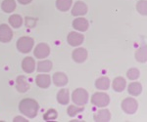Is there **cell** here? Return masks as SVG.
<instances>
[{
	"mask_svg": "<svg viewBox=\"0 0 147 122\" xmlns=\"http://www.w3.org/2000/svg\"><path fill=\"white\" fill-rule=\"evenodd\" d=\"M72 58L78 64H82L87 59V50L85 48H77L73 51Z\"/></svg>",
	"mask_w": 147,
	"mask_h": 122,
	"instance_id": "cell-9",
	"label": "cell"
},
{
	"mask_svg": "<svg viewBox=\"0 0 147 122\" xmlns=\"http://www.w3.org/2000/svg\"><path fill=\"white\" fill-rule=\"evenodd\" d=\"M22 69L26 73H32L35 69V61L32 57H26L22 62Z\"/></svg>",
	"mask_w": 147,
	"mask_h": 122,
	"instance_id": "cell-12",
	"label": "cell"
},
{
	"mask_svg": "<svg viewBox=\"0 0 147 122\" xmlns=\"http://www.w3.org/2000/svg\"><path fill=\"white\" fill-rule=\"evenodd\" d=\"M38 109V103L34 99H30V98H26V99L22 100L19 105L20 111L28 118H34L37 115Z\"/></svg>",
	"mask_w": 147,
	"mask_h": 122,
	"instance_id": "cell-1",
	"label": "cell"
},
{
	"mask_svg": "<svg viewBox=\"0 0 147 122\" xmlns=\"http://www.w3.org/2000/svg\"><path fill=\"white\" fill-rule=\"evenodd\" d=\"M53 82L58 87H63L68 83V76L64 72H56L53 75Z\"/></svg>",
	"mask_w": 147,
	"mask_h": 122,
	"instance_id": "cell-15",
	"label": "cell"
},
{
	"mask_svg": "<svg viewBox=\"0 0 147 122\" xmlns=\"http://www.w3.org/2000/svg\"><path fill=\"white\" fill-rule=\"evenodd\" d=\"M91 103L98 107H105L110 103V97L106 93L103 92H96L92 95Z\"/></svg>",
	"mask_w": 147,
	"mask_h": 122,
	"instance_id": "cell-4",
	"label": "cell"
},
{
	"mask_svg": "<svg viewBox=\"0 0 147 122\" xmlns=\"http://www.w3.org/2000/svg\"><path fill=\"white\" fill-rule=\"evenodd\" d=\"M139 75H140V72H139V70L137 69H134V67L129 69L127 71V77L129 79H130V80H136V79L139 77Z\"/></svg>",
	"mask_w": 147,
	"mask_h": 122,
	"instance_id": "cell-29",
	"label": "cell"
},
{
	"mask_svg": "<svg viewBox=\"0 0 147 122\" xmlns=\"http://www.w3.org/2000/svg\"><path fill=\"white\" fill-rule=\"evenodd\" d=\"M1 8L5 13H12L16 9L15 0H4L1 4Z\"/></svg>",
	"mask_w": 147,
	"mask_h": 122,
	"instance_id": "cell-22",
	"label": "cell"
},
{
	"mask_svg": "<svg viewBox=\"0 0 147 122\" xmlns=\"http://www.w3.org/2000/svg\"><path fill=\"white\" fill-rule=\"evenodd\" d=\"M34 54L35 58L37 59H44L48 57V55L50 54V47L47 45L46 43H39L38 45L35 47Z\"/></svg>",
	"mask_w": 147,
	"mask_h": 122,
	"instance_id": "cell-8",
	"label": "cell"
},
{
	"mask_svg": "<svg viewBox=\"0 0 147 122\" xmlns=\"http://www.w3.org/2000/svg\"><path fill=\"white\" fill-rule=\"evenodd\" d=\"M136 59L137 62H139V63H145L146 62V60H147L146 47H142V48H139L138 50H136Z\"/></svg>",
	"mask_w": 147,
	"mask_h": 122,
	"instance_id": "cell-25",
	"label": "cell"
},
{
	"mask_svg": "<svg viewBox=\"0 0 147 122\" xmlns=\"http://www.w3.org/2000/svg\"><path fill=\"white\" fill-rule=\"evenodd\" d=\"M37 23V19L36 18H32V17H26L25 18V25L26 27L28 29H32L35 27Z\"/></svg>",
	"mask_w": 147,
	"mask_h": 122,
	"instance_id": "cell-30",
	"label": "cell"
},
{
	"mask_svg": "<svg viewBox=\"0 0 147 122\" xmlns=\"http://www.w3.org/2000/svg\"><path fill=\"white\" fill-rule=\"evenodd\" d=\"M35 82L38 87L42 89H46L50 86L51 84V78L48 74H38L35 77Z\"/></svg>",
	"mask_w": 147,
	"mask_h": 122,
	"instance_id": "cell-14",
	"label": "cell"
},
{
	"mask_svg": "<svg viewBox=\"0 0 147 122\" xmlns=\"http://www.w3.org/2000/svg\"><path fill=\"white\" fill-rule=\"evenodd\" d=\"M72 100L75 105H84L88 101V92L84 88H78L72 93Z\"/></svg>",
	"mask_w": 147,
	"mask_h": 122,
	"instance_id": "cell-2",
	"label": "cell"
},
{
	"mask_svg": "<svg viewBox=\"0 0 147 122\" xmlns=\"http://www.w3.org/2000/svg\"><path fill=\"white\" fill-rule=\"evenodd\" d=\"M84 35L76 31H71L70 33L68 34V37H67V41H68L69 45H71L73 47L82 45V44L84 43Z\"/></svg>",
	"mask_w": 147,
	"mask_h": 122,
	"instance_id": "cell-6",
	"label": "cell"
},
{
	"mask_svg": "<svg viewBox=\"0 0 147 122\" xmlns=\"http://www.w3.org/2000/svg\"><path fill=\"white\" fill-rule=\"evenodd\" d=\"M13 38V31L5 23L0 25V42L8 43Z\"/></svg>",
	"mask_w": 147,
	"mask_h": 122,
	"instance_id": "cell-7",
	"label": "cell"
},
{
	"mask_svg": "<svg viewBox=\"0 0 147 122\" xmlns=\"http://www.w3.org/2000/svg\"><path fill=\"white\" fill-rule=\"evenodd\" d=\"M57 117H58V112H57L56 109H50L43 114V120L52 121V120H55Z\"/></svg>",
	"mask_w": 147,
	"mask_h": 122,
	"instance_id": "cell-26",
	"label": "cell"
},
{
	"mask_svg": "<svg viewBox=\"0 0 147 122\" xmlns=\"http://www.w3.org/2000/svg\"><path fill=\"white\" fill-rule=\"evenodd\" d=\"M9 23H10V25L13 27L14 29H19L23 25V18L20 15H17V14L12 15L9 18Z\"/></svg>",
	"mask_w": 147,
	"mask_h": 122,
	"instance_id": "cell-24",
	"label": "cell"
},
{
	"mask_svg": "<svg viewBox=\"0 0 147 122\" xmlns=\"http://www.w3.org/2000/svg\"><path fill=\"white\" fill-rule=\"evenodd\" d=\"M122 109L127 114H134L136 113L138 107V103L134 98H125L122 102Z\"/></svg>",
	"mask_w": 147,
	"mask_h": 122,
	"instance_id": "cell-5",
	"label": "cell"
},
{
	"mask_svg": "<svg viewBox=\"0 0 147 122\" xmlns=\"http://www.w3.org/2000/svg\"><path fill=\"white\" fill-rule=\"evenodd\" d=\"M88 27H89L88 21L84 18L75 19L73 22V27L76 30H78V31H82V32L86 31L88 29Z\"/></svg>",
	"mask_w": 147,
	"mask_h": 122,
	"instance_id": "cell-11",
	"label": "cell"
},
{
	"mask_svg": "<svg viewBox=\"0 0 147 122\" xmlns=\"http://www.w3.org/2000/svg\"><path fill=\"white\" fill-rule=\"evenodd\" d=\"M34 45V41L32 38L28 36H23L18 39L17 41V49L19 52L23 54H28L30 52L32 47Z\"/></svg>",
	"mask_w": 147,
	"mask_h": 122,
	"instance_id": "cell-3",
	"label": "cell"
},
{
	"mask_svg": "<svg viewBox=\"0 0 147 122\" xmlns=\"http://www.w3.org/2000/svg\"><path fill=\"white\" fill-rule=\"evenodd\" d=\"M87 13V6L84 2L82 1H77L74 5L72 9V15L75 17H80L84 16Z\"/></svg>",
	"mask_w": 147,
	"mask_h": 122,
	"instance_id": "cell-10",
	"label": "cell"
},
{
	"mask_svg": "<svg viewBox=\"0 0 147 122\" xmlns=\"http://www.w3.org/2000/svg\"><path fill=\"white\" fill-rule=\"evenodd\" d=\"M113 89L114 91L116 92H123L125 90V86H127V82H125V78H123L122 76H119V77H116L115 79L113 80Z\"/></svg>",
	"mask_w": 147,
	"mask_h": 122,
	"instance_id": "cell-16",
	"label": "cell"
},
{
	"mask_svg": "<svg viewBox=\"0 0 147 122\" xmlns=\"http://www.w3.org/2000/svg\"><path fill=\"white\" fill-rule=\"evenodd\" d=\"M136 9L139 14L145 16L147 14V3L145 0H139L136 4Z\"/></svg>",
	"mask_w": 147,
	"mask_h": 122,
	"instance_id": "cell-28",
	"label": "cell"
},
{
	"mask_svg": "<svg viewBox=\"0 0 147 122\" xmlns=\"http://www.w3.org/2000/svg\"><path fill=\"white\" fill-rule=\"evenodd\" d=\"M95 87L99 90H108L110 87V79L106 76H102L95 81Z\"/></svg>",
	"mask_w": 147,
	"mask_h": 122,
	"instance_id": "cell-20",
	"label": "cell"
},
{
	"mask_svg": "<svg viewBox=\"0 0 147 122\" xmlns=\"http://www.w3.org/2000/svg\"><path fill=\"white\" fill-rule=\"evenodd\" d=\"M14 122H27L28 120L26 118H24L22 116H16L15 118L13 119Z\"/></svg>",
	"mask_w": 147,
	"mask_h": 122,
	"instance_id": "cell-31",
	"label": "cell"
},
{
	"mask_svg": "<svg viewBox=\"0 0 147 122\" xmlns=\"http://www.w3.org/2000/svg\"><path fill=\"white\" fill-rule=\"evenodd\" d=\"M72 4H73V0H56L57 9L62 12L70 10Z\"/></svg>",
	"mask_w": 147,
	"mask_h": 122,
	"instance_id": "cell-21",
	"label": "cell"
},
{
	"mask_svg": "<svg viewBox=\"0 0 147 122\" xmlns=\"http://www.w3.org/2000/svg\"><path fill=\"white\" fill-rule=\"evenodd\" d=\"M127 92L134 97L139 96L142 92V85L139 82H131L127 87Z\"/></svg>",
	"mask_w": 147,
	"mask_h": 122,
	"instance_id": "cell-19",
	"label": "cell"
},
{
	"mask_svg": "<svg viewBox=\"0 0 147 122\" xmlns=\"http://www.w3.org/2000/svg\"><path fill=\"white\" fill-rule=\"evenodd\" d=\"M16 89L20 93H26L30 89V84L28 82V79L25 76L20 75L16 79Z\"/></svg>",
	"mask_w": 147,
	"mask_h": 122,
	"instance_id": "cell-13",
	"label": "cell"
},
{
	"mask_svg": "<svg viewBox=\"0 0 147 122\" xmlns=\"http://www.w3.org/2000/svg\"><path fill=\"white\" fill-rule=\"evenodd\" d=\"M52 62L51 61H41L37 64V71L38 72H49L52 69Z\"/></svg>",
	"mask_w": 147,
	"mask_h": 122,
	"instance_id": "cell-23",
	"label": "cell"
},
{
	"mask_svg": "<svg viewBox=\"0 0 147 122\" xmlns=\"http://www.w3.org/2000/svg\"><path fill=\"white\" fill-rule=\"evenodd\" d=\"M111 119V113L108 109H101L98 111L94 114V120L99 122H106L110 121Z\"/></svg>",
	"mask_w": 147,
	"mask_h": 122,
	"instance_id": "cell-17",
	"label": "cell"
},
{
	"mask_svg": "<svg viewBox=\"0 0 147 122\" xmlns=\"http://www.w3.org/2000/svg\"><path fill=\"white\" fill-rule=\"evenodd\" d=\"M32 0H18V2L20 4H22V5H27V4L30 3Z\"/></svg>",
	"mask_w": 147,
	"mask_h": 122,
	"instance_id": "cell-32",
	"label": "cell"
},
{
	"mask_svg": "<svg viewBox=\"0 0 147 122\" xmlns=\"http://www.w3.org/2000/svg\"><path fill=\"white\" fill-rule=\"evenodd\" d=\"M82 111H84V107H80L79 105H70V107H68V109H67V112H68V115L69 116H71V117H74V116H76L78 113H80V112H82Z\"/></svg>",
	"mask_w": 147,
	"mask_h": 122,
	"instance_id": "cell-27",
	"label": "cell"
},
{
	"mask_svg": "<svg viewBox=\"0 0 147 122\" xmlns=\"http://www.w3.org/2000/svg\"><path fill=\"white\" fill-rule=\"evenodd\" d=\"M57 101L61 105H68L70 102V93L68 89H61L57 94Z\"/></svg>",
	"mask_w": 147,
	"mask_h": 122,
	"instance_id": "cell-18",
	"label": "cell"
}]
</instances>
